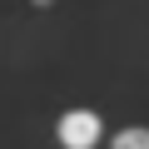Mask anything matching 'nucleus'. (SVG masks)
I'll use <instances>...</instances> for the list:
<instances>
[{
	"label": "nucleus",
	"mask_w": 149,
	"mask_h": 149,
	"mask_svg": "<svg viewBox=\"0 0 149 149\" xmlns=\"http://www.w3.org/2000/svg\"><path fill=\"white\" fill-rule=\"evenodd\" d=\"M109 149H149V124H124V129H114Z\"/></svg>",
	"instance_id": "obj_2"
},
{
	"label": "nucleus",
	"mask_w": 149,
	"mask_h": 149,
	"mask_svg": "<svg viewBox=\"0 0 149 149\" xmlns=\"http://www.w3.org/2000/svg\"><path fill=\"white\" fill-rule=\"evenodd\" d=\"M30 5H35V10H50V5H55V0H30Z\"/></svg>",
	"instance_id": "obj_3"
},
{
	"label": "nucleus",
	"mask_w": 149,
	"mask_h": 149,
	"mask_svg": "<svg viewBox=\"0 0 149 149\" xmlns=\"http://www.w3.org/2000/svg\"><path fill=\"white\" fill-rule=\"evenodd\" d=\"M55 139H60V149H95L104 139V119L95 109H65L55 119Z\"/></svg>",
	"instance_id": "obj_1"
}]
</instances>
